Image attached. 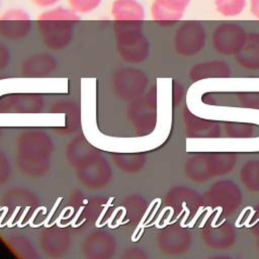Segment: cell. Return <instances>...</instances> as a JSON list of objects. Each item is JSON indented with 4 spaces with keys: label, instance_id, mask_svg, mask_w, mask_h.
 <instances>
[{
    "label": "cell",
    "instance_id": "6da1fadb",
    "mask_svg": "<svg viewBox=\"0 0 259 259\" xmlns=\"http://www.w3.org/2000/svg\"><path fill=\"white\" fill-rule=\"evenodd\" d=\"M80 16L70 7L54 6L42 11L36 18V26L44 45L53 51L65 49L71 41L73 29Z\"/></svg>",
    "mask_w": 259,
    "mask_h": 259
},
{
    "label": "cell",
    "instance_id": "7a4b0ae2",
    "mask_svg": "<svg viewBox=\"0 0 259 259\" xmlns=\"http://www.w3.org/2000/svg\"><path fill=\"white\" fill-rule=\"evenodd\" d=\"M116 50L124 61L141 63L149 54V44L142 32V22L113 21Z\"/></svg>",
    "mask_w": 259,
    "mask_h": 259
},
{
    "label": "cell",
    "instance_id": "3957f363",
    "mask_svg": "<svg viewBox=\"0 0 259 259\" xmlns=\"http://www.w3.org/2000/svg\"><path fill=\"white\" fill-rule=\"evenodd\" d=\"M32 21L22 8H9L0 14V35L10 40L24 38L31 29Z\"/></svg>",
    "mask_w": 259,
    "mask_h": 259
},
{
    "label": "cell",
    "instance_id": "277c9868",
    "mask_svg": "<svg viewBox=\"0 0 259 259\" xmlns=\"http://www.w3.org/2000/svg\"><path fill=\"white\" fill-rule=\"evenodd\" d=\"M204 38L205 33L202 25L198 21L189 20L176 30L174 47L178 54L189 57L203 48Z\"/></svg>",
    "mask_w": 259,
    "mask_h": 259
},
{
    "label": "cell",
    "instance_id": "5b68a950",
    "mask_svg": "<svg viewBox=\"0 0 259 259\" xmlns=\"http://www.w3.org/2000/svg\"><path fill=\"white\" fill-rule=\"evenodd\" d=\"M246 38L245 30L235 23H223L212 35V44L217 52L224 55H235L239 52Z\"/></svg>",
    "mask_w": 259,
    "mask_h": 259
},
{
    "label": "cell",
    "instance_id": "8992f818",
    "mask_svg": "<svg viewBox=\"0 0 259 259\" xmlns=\"http://www.w3.org/2000/svg\"><path fill=\"white\" fill-rule=\"evenodd\" d=\"M190 0H154L151 5L153 20L159 25L169 26L181 19Z\"/></svg>",
    "mask_w": 259,
    "mask_h": 259
},
{
    "label": "cell",
    "instance_id": "52a82bcc",
    "mask_svg": "<svg viewBox=\"0 0 259 259\" xmlns=\"http://www.w3.org/2000/svg\"><path fill=\"white\" fill-rule=\"evenodd\" d=\"M113 21H139L145 18V9L138 0H114L110 6Z\"/></svg>",
    "mask_w": 259,
    "mask_h": 259
},
{
    "label": "cell",
    "instance_id": "ba28073f",
    "mask_svg": "<svg viewBox=\"0 0 259 259\" xmlns=\"http://www.w3.org/2000/svg\"><path fill=\"white\" fill-rule=\"evenodd\" d=\"M238 63L248 69H259V34L252 32L246 35L245 41L237 53Z\"/></svg>",
    "mask_w": 259,
    "mask_h": 259
},
{
    "label": "cell",
    "instance_id": "9c48e42d",
    "mask_svg": "<svg viewBox=\"0 0 259 259\" xmlns=\"http://www.w3.org/2000/svg\"><path fill=\"white\" fill-rule=\"evenodd\" d=\"M56 68V61L48 54H37L29 57L22 64V71L31 76L51 73Z\"/></svg>",
    "mask_w": 259,
    "mask_h": 259
},
{
    "label": "cell",
    "instance_id": "30bf717a",
    "mask_svg": "<svg viewBox=\"0 0 259 259\" xmlns=\"http://www.w3.org/2000/svg\"><path fill=\"white\" fill-rule=\"evenodd\" d=\"M230 75L228 65L221 61L200 63L192 67L190 76L192 79H201L206 77H226Z\"/></svg>",
    "mask_w": 259,
    "mask_h": 259
},
{
    "label": "cell",
    "instance_id": "8fae6325",
    "mask_svg": "<svg viewBox=\"0 0 259 259\" xmlns=\"http://www.w3.org/2000/svg\"><path fill=\"white\" fill-rule=\"evenodd\" d=\"M217 10L224 16H236L245 7V0H214Z\"/></svg>",
    "mask_w": 259,
    "mask_h": 259
},
{
    "label": "cell",
    "instance_id": "7c38bea8",
    "mask_svg": "<svg viewBox=\"0 0 259 259\" xmlns=\"http://www.w3.org/2000/svg\"><path fill=\"white\" fill-rule=\"evenodd\" d=\"M102 0H68L69 7L78 14H86L97 9Z\"/></svg>",
    "mask_w": 259,
    "mask_h": 259
},
{
    "label": "cell",
    "instance_id": "4fadbf2b",
    "mask_svg": "<svg viewBox=\"0 0 259 259\" xmlns=\"http://www.w3.org/2000/svg\"><path fill=\"white\" fill-rule=\"evenodd\" d=\"M9 51L7 47L0 42V70L4 69L9 62Z\"/></svg>",
    "mask_w": 259,
    "mask_h": 259
},
{
    "label": "cell",
    "instance_id": "5bb4252c",
    "mask_svg": "<svg viewBox=\"0 0 259 259\" xmlns=\"http://www.w3.org/2000/svg\"><path fill=\"white\" fill-rule=\"evenodd\" d=\"M59 1L60 0H30V2L34 6H36L38 8H42V9H48V8L57 6Z\"/></svg>",
    "mask_w": 259,
    "mask_h": 259
},
{
    "label": "cell",
    "instance_id": "9a60e30c",
    "mask_svg": "<svg viewBox=\"0 0 259 259\" xmlns=\"http://www.w3.org/2000/svg\"><path fill=\"white\" fill-rule=\"evenodd\" d=\"M251 13L256 17L259 18V0H251Z\"/></svg>",
    "mask_w": 259,
    "mask_h": 259
},
{
    "label": "cell",
    "instance_id": "2e32d148",
    "mask_svg": "<svg viewBox=\"0 0 259 259\" xmlns=\"http://www.w3.org/2000/svg\"><path fill=\"white\" fill-rule=\"evenodd\" d=\"M0 7H1V0H0Z\"/></svg>",
    "mask_w": 259,
    "mask_h": 259
}]
</instances>
